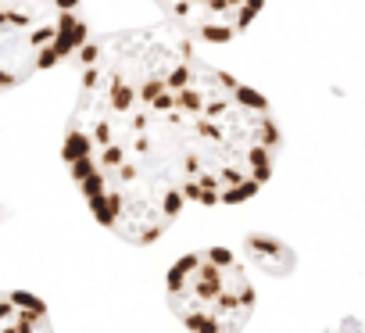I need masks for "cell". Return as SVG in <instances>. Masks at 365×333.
Returning <instances> with one entry per match:
<instances>
[{"mask_svg":"<svg viewBox=\"0 0 365 333\" xmlns=\"http://www.w3.org/2000/svg\"><path fill=\"white\" fill-rule=\"evenodd\" d=\"M61 158L90 215L125 244H154L187 205H244L272 176L269 101L205 61L175 26L104 33L79 54Z\"/></svg>","mask_w":365,"mask_h":333,"instance_id":"cell-1","label":"cell"},{"mask_svg":"<svg viewBox=\"0 0 365 333\" xmlns=\"http://www.w3.org/2000/svg\"><path fill=\"white\" fill-rule=\"evenodd\" d=\"M168 308L190 333H244L255 312V283L230 247L182 255L165 280Z\"/></svg>","mask_w":365,"mask_h":333,"instance_id":"cell-2","label":"cell"},{"mask_svg":"<svg viewBox=\"0 0 365 333\" xmlns=\"http://www.w3.org/2000/svg\"><path fill=\"white\" fill-rule=\"evenodd\" d=\"M90 40L83 0H0V86L79 58Z\"/></svg>","mask_w":365,"mask_h":333,"instance_id":"cell-3","label":"cell"},{"mask_svg":"<svg viewBox=\"0 0 365 333\" xmlns=\"http://www.w3.org/2000/svg\"><path fill=\"white\" fill-rule=\"evenodd\" d=\"M154 4L168 15V26L182 29L190 40L226 43L258 19L265 0H154Z\"/></svg>","mask_w":365,"mask_h":333,"instance_id":"cell-4","label":"cell"},{"mask_svg":"<svg viewBox=\"0 0 365 333\" xmlns=\"http://www.w3.org/2000/svg\"><path fill=\"white\" fill-rule=\"evenodd\" d=\"M0 333H54L51 315L43 301L29 290H11L4 297V315H0Z\"/></svg>","mask_w":365,"mask_h":333,"instance_id":"cell-5","label":"cell"},{"mask_svg":"<svg viewBox=\"0 0 365 333\" xmlns=\"http://www.w3.org/2000/svg\"><path fill=\"white\" fill-rule=\"evenodd\" d=\"M244 251H247V258H251L258 269H265L269 276H290V272H294V251H290L283 240H276V237L251 233V237L244 240Z\"/></svg>","mask_w":365,"mask_h":333,"instance_id":"cell-6","label":"cell"}]
</instances>
